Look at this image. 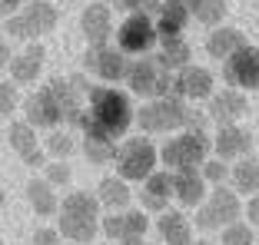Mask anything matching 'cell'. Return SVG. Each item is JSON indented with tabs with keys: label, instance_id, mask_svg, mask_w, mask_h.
Returning a JSON list of instances; mask_svg holds the SVG:
<instances>
[{
	"label": "cell",
	"instance_id": "obj_1",
	"mask_svg": "<svg viewBox=\"0 0 259 245\" xmlns=\"http://www.w3.org/2000/svg\"><path fill=\"white\" fill-rule=\"evenodd\" d=\"M83 136H107V139H120L123 133H130L133 126V103L130 93L116 90V86H93L87 96L83 116L76 122Z\"/></svg>",
	"mask_w": 259,
	"mask_h": 245
},
{
	"label": "cell",
	"instance_id": "obj_2",
	"mask_svg": "<svg viewBox=\"0 0 259 245\" xmlns=\"http://www.w3.org/2000/svg\"><path fill=\"white\" fill-rule=\"evenodd\" d=\"M57 215H60V235L70 238L73 245H83V242H93L100 232V202L97 196H90V192L76 189L70 192V196H63L60 209H57Z\"/></svg>",
	"mask_w": 259,
	"mask_h": 245
},
{
	"label": "cell",
	"instance_id": "obj_3",
	"mask_svg": "<svg viewBox=\"0 0 259 245\" xmlns=\"http://www.w3.org/2000/svg\"><path fill=\"white\" fill-rule=\"evenodd\" d=\"M156 153H160V162L169 172H176V169H199L213 156V139H209V133H176Z\"/></svg>",
	"mask_w": 259,
	"mask_h": 245
},
{
	"label": "cell",
	"instance_id": "obj_4",
	"mask_svg": "<svg viewBox=\"0 0 259 245\" xmlns=\"http://www.w3.org/2000/svg\"><path fill=\"white\" fill-rule=\"evenodd\" d=\"M186 116H190V106L173 93L160 100H146L140 109H133V122L143 133H176L186 126Z\"/></svg>",
	"mask_w": 259,
	"mask_h": 245
},
{
	"label": "cell",
	"instance_id": "obj_5",
	"mask_svg": "<svg viewBox=\"0 0 259 245\" xmlns=\"http://www.w3.org/2000/svg\"><path fill=\"white\" fill-rule=\"evenodd\" d=\"M116 176L123 182H143L150 176L156 162H160V153H156V146H153L150 136H130L116 146Z\"/></svg>",
	"mask_w": 259,
	"mask_h": 245
},
{
	"label": "cell",
	"instance_id": "obj_6",
	"mask_svg": "<svg viewBox=\"0 0 259 245\" xmlns=\"http://www.w3.org/2000/svg\"><path fill=\"white\" fill-rule=\"evenodd\" d=\"M60 10L54 0H27L14 17H7V33L17 40H37L57 27Z\"/></svg>",
	"mask_w": 259,
	"mask_h": 245
},
{
	"label": "cell",
	"instance_id": "obj_7",
	"mask_svg": "<svg viewBox=\"0 0 259 245\" xmlns=\"http://www.w3.org/2000/svg\"><path fill=\"white\" fill-rule=\"evenodd\" d=\"M123 83H126V90L133 93V96L160 100V96H169V93H173V73L156 67L153 56H137V60H130Z\"/></svg>",
	"mask_w": 259,
	"mask_h": 245
},
{
	"label": "cell",
	"instance_id": "obj_8",
	"mask_svg": "<svg viewBox=\"0 0 259 245\" xmlns=\"http://www.w3.org/2000/svg\"><path fill=\"white\" fill-rule=\"evenodd\" d=\"M199 212H196V225L203 232H213V229H226L229 222H236L243 215V206H239V196L226 186H213L206 192V199L199 202Z\"/></svg>",
	"mask_w": 259,
	"mask_h": 245
},
{
	"label": "cell",
	"instance_id": "obj_9",
	"mask_svg": "<svg viewBox=\"0 0 259 245\" xmlns=\"http://www.w3.org/2000/svg\"><path fill=\"white\" fill-rule=\"evenodd\" d=\"M156 27H153V17L146 10L137 14H126V20L116 27V50H123L126 56H146L156 50Z\"/></svg>",
	"mask_w": 259,
	"mask_h": 245
},
{
	"label": "cell",
	"instance_id": "obj_10",
	"mask_svg": "<svg viewBox=\"0 0 259 245\" xmlns=\"http://www.w3.org/2000/svg\"><path fill=\"white\" fill-rule=\"evenodd\" d=\"M223 80L229 83V90H259V46L246 43L243 50H236L233 56L220 63Z\"/></svg>",
	"mask_w": 259,
	"mask_h": 245
},
{
	"label": "cell",
	"instance_id": "obj_11",
	"mask_svg": "<svg viewBox=\"0 0 259 245\" xmlns=\"http://www.w3.org/2000/svg\"><path fill=\"white\" fill-rule=\"evenodd\" d=\"M83 67L87 73H93L97 80H103V86H116L123 77H126V67H130V56L116 46H90L83 53Z\"/></svg>",
	"mask_w": 259,
	"mask_h": 245
},
{
	"label": "cell",
	"instance_id": "obj_12",
	"mask_svg": "<svg viewBox=\"0 0 259 245\" xmlns=\"http://www.w3.org/2000/svg\"><path fill=\"white\" fill-rule=\"evenodd\" d=\"M213 73L206 67H196V63H190V67L176 70L173 77V96H180L183 103L190 100H209L213 96Z\"/></svg>",
	"mask_w": 259,
	"mask_h": 245
},
{
	"label": "cell",
	"instance_id": "obj_13",
	"mask_svg": "<svg viewBox=\"0 0 259 245\" xmlns=\"http://www.w3.org/2000/svg\"><path fill=\"white\" fill-rule=\"evenodd\" d=\"M23 113H27V119H23V122H30L33 130H57V126L63 122L60 106H57L54 93L47 90V86H40L37 93H30V96H27Z\"/></svg>",
	"mask_w": 259,
	"mask_h": 245
},
{
	"label": "cell",
	"instance_id": "obj_14",
	"mask_svg": "<svg viewBox=\"0 0 259 245\" xmlns=\"http://www.w3.org/2000/svg\"><path fill=\"white\" fill-rule=\"evenodd\" d=\"M169 199H173V172L153 169L143 179V189H140V209L143 212H166Z\"/></svg>",
	"mask_w": 259,
	"mask_h": 245
},
{
	"label": "cell",
	"instance_id": "obj_15",
	"mask_svg": "<svg viewBox=\"0 0 259 245\" xmlns=\"http://www.w3.org/2000/svg\"><path fill=\"white\" fill-rule=\"evenodd\" d=\"M249 113V103H246V93L239 90H220L209 96V109H206V116L213 122H220V126H236L243 116Z\"/></svg>",
	"mask_w": 259,
	"mask_h": 245
},
{
	"label": "cell",
	"instance_id": "obj_16",
	"mask_svg": "<svg viewBox=\"0 0 259 245\" xmlns=\"http://www.w3.org/2000/svg\"><path fill=\"white\" fill-rule=\"evenodd\" d=\"M80 27H83V37L90 46H107L113 37V14L103 0L87 4V10L80 14Z\"/></svg>",
	"mask_w": 259,
	"mask_h": 245
},
{
	"label": "cell",
	"instance_id": "obj_17",
	"mask_svg": "<svg viewBox=\"0 0 259 245\" xmlns=\"http://www.w3.org/2000/svg\"><path fill=\"white\" fill-rule=\"evenodd\" d=\"M44 56H47V50L40 43H33V46H27L23 53L10 56L7 70H10L14 86H30L33 80H40V73H44Z\"/></svg>",
	"mask_w": 259,
	"mask_h": 245
},
{
	"label": "cell",
	"instance_id": "obj_18",
	"mask_svg": "<svg viewBox=\"0 0 259 245\" xmlns=\"http://www.w3.org/2000/svg\"><path fill=\"white\" fill-rule=\"evenodd\" d=\"M249 149H252V136L239 126H220V133L213 136V153L223 162L243 159V156H249Z\"/></svg>",
	"mask_w": 259,
	"mask_h": 245
},
{
	"label": "cell",
	"instance_id": "obj_19",
	"mask_svg": "<svg viewBox=\"0 0 259 245\" xmlns=\"http://www.w3.org/2000/svg\"><path fill=\"white\" fill-rule=\"evenodd\" d=\"M206 192H209V186L203 182L199 169H176L173 172V199L180 202V206L196 209L199 202L206 199Z\"/></svg>",
	"mask_w": 259,
	"mask_h": 245
},
{
	"label": "cell",
	"instance_id": "obj_20",
	"mask_svg": "<svg viewBox=\"0 0 259 245\" xmlns=\"http://www.w3.org/2000/svg\"><path fill=\"white\" fill-rule=\"evenodd\" d=\"M190 23V10L186 4H156V17H153V27H156V37L169 40V37H183V27Z\"/></svg>",
	"mask_w": 259,
	"mask_h": 245
},
{
	"label": "cell",
	"instance_id": "obj_21",
	"mask_svg": "<svg viewBox=\"0 0 259 245\" xmlns=\"http://www.w3.org/2000/svg\"><path fill=\"white\" fill-rule=\"evenodd\" d=\"M246 46V33L236 30V27H213V33L206 37V53L213 56L216 63H223L226 56H233L236 50H243Z\"/></svg>",
	"mask_w": 259,
	"mask_h": 245
},
{
	"label": "cell",
	"instance_id": "obj_22",
	"mask_svg": "<svg viewBox=\"0 0 259 245\" xmlns=\"http://www.w3.org/2000/svg\"><path fill=\"white\" fill-rule=\"evenodd\" d=\"M156 232H160V238L166 245H190L193 242V225H190V219H186V212L166 209V212L156 219Z\"/></svg>",
	"mask_w": 259,
	"mask_h": 245
},
{
	"label": "cell",
	"instance_id": "obj_23",
	"mask_svg": "<svg viewBox=\"0 0 259 245\" xmlns=\"http://www.w3.org/2000/svg\"><path fill=\"white\" fill-rule=\"evenodd\" d=\"M153 60H156V67L166 70V73L190 67V43H186V37L156 40V56H153Z\"/></svg>",
	"mask_w": 259,
	"mask_h": 245
},
{
	"label": "cell",
	"instance_id": "obj_24",
	"mask_svg": "<svg viewBox=\"0 0 259 245\" xmlns=\"http://www.w3.org/2000/svg\"><path fill=\"white\" fill-rule=\"evenodd\" d=\"M229 182H233L236 196H256L259 192V159H252V156L236 159L233 169H229Z\"/></svg>",
	"mask_w": 259,
	"mask_h": 245
},
{
	"label": "cell",
	"instance_id": "obj_25",
	"mask_svg": "<svg viewBox=\"0 0 259 245\" xmlns=\"http://www.w3.org/2000/svg\"><path fill=\"white\" fill-rule=\"evenodd\" d=\"M27 202L33 206V215H40V219H50L60 209V199H57L54 186L47 182V179H30L27 182Z\"/></svg>",
	"mask_w": 259,
	"mask_h": 245
},
{
	"label": "cell",
	"instance_id": "obj_26",
	"mask_svg": "<svg viewBox=\"0 0 259 245\" xmlns=\"http://www.w3.org/2000/svg\"><path fill=\"white\" fill-rule=\"evenodd\" d=\"M130 199H133V192H130V186L123 182L120 176H107L97 189V202L113 209V212H123V209L130 206Z\"/></svg>",
	"mask_w": 259,
	"mask_h": 245
},
{
	"label": "cell",
	"instance_id": "obj_27",
	"mask_svg": "<svg viewBox=\"0 0 259 245\" xmlns=\"http://www.w3.org/2000/svg\"><path fill=\"white\" fill-rule=\"evenodd\" d=\"M7 139H10V146H14L17 153H20L23 162H30L33 156L40 153V139H37V133H33L30 122H23V119H20V122H10Z\"/></svg>",
	"mask_w": 259,
	"mask_h": 245
},
{
	"label": "cell",
	"instance_id": "obj_28",
	"mask_svg": "<svg viewBox=\"0 0 259 245\" xmlns=\"http://www.w3.org/2000/svg\"><path fill=\"white\" fill-rule=\"evenodd\" d=\"M186 10L206 27H220L226 17V0H186Z\"/></svg>",
	"mask_w": 259,
	"mask_h": 245
},
{
	"label": "cell",
	"instance_id": "obj_29",
	"mask_svg": "<svg viewBox=\"0 0 259 245\" xmlns=\"http://www.w3.org/2000/svg\"><path fill=\"white\" fill-rule=\"evenodd\" d=\"M83 153L93 166H107L116 159V143L107 136H83Z\"/></svg>",
	"mask_w": 259,
	"mask_h": 245
},
{
	"label": "cell",
	"instance_id": "obj_30",
	"mask_svg": "<svg viewBox=\"0 0 259 245\" xmlns=\"http://www.w3.org/2000/svg\"><path fill=\"white\" fill-rule=\"evenodd\" d=\"M146 229H150V219L143 209H123V238H143Z\"/></svg>",
	"mask_w": 259,
	"mask_h": 245
},
{
	"label": "cell",
	"instance_id": "obj_31",
	"mask_svg": "<svg viewBox=\"0 0 259 245\" xmlns=\"http://www.w3.org/2000/svg\"><path fill=\"white\" fill-rule=\"evenodd\" d=\"M252 225H246L243 219L229 222L226 229H220V245H252Z\"/></svg>",
	"mask_w": 259,
	"mask_h": 245
},
{
	"label": "cell",
	"instance_id": "obj_32",
	"mask_svg": "<svg viewBox=\"0 0 259 245\" xmlns=\"http://www.w3.org/2000/svg\"><path fill=\"white\" fill-rule=\"evenodd\" d=\"M199 176H203L206 186H223V179H229V166L223 159H206L199 166Z\"/></svg>",
	"mask_w": 259,
	"mask_h": 245
},
{
	"label": "cell",
	"instance_id": "obj_33",
	"mask_svg": "<svg viewBox=\"0 0 259 245\" xmlns=\"http://www.w3.org/2000/svg\"><path fill=\"white\" fill-rule=\"evenodd\" d=\"M73 149H76V139L70 136V133H50V136H47V153H50V156L67 159Z\"/></svg>",
	"mask_w": 259,
	"mask_h": 245
},
{
	"label": "cell",
	"instance_id": "obj_34",
	"mask_svg": "<svg viewBox=\"0 0 259 245\" xmlns=\"http://www.w3.org/2000/svg\"><path fill=\"white\" fill-rule=\"evenodd\" d=\"M44 179L50 186H70V179H73V169L67 166V162H47L44 166Z\"/></svg>",
	"mask_w": 259,
	"mask_h": 245
},
{
	"label": "cell",
	"instance_id": "obj_35",
	"mask_svg": "<svg viewBox=\"0 0 259 245\" xmlns=\"http://www.w3.org/2000/svg\"><path fill=\"white\" fill-rule=\"evenodd\" d=\"M100 232H103L107 238H116V242H120L123 238V212L103 215V219H100Z\"/></svg>",
	"mask_w": 259,
	"mask_h": 245
},
{
	"label": "cell",
	"instance_id": "obj_36",
	"mask_svg": "<svg viewBox=\"0 0 259 245\" xmlns=\"http://www.w3.org/2000/svg\"><path fill=\"white\" fill-rule=\"evenodd\" d=\"M17 109V86L0 80V116H7Z\"/></svg>",
	"mask_w": 259,
	"mask_h": 245
},
{
	"label": "cell",
	"instance_id": "obj_37",
	"mask_svg": "<svg viewBox=\"0 0 259 245\" xmlns=\"http://www.w3.org/2000/svg\"><path fill=\"white\" fill-rule=\"evenodd\" d=\"M30 245H60V232L57 229H37Z\"/></svg>",
	"mask_w": 259,
	"mask_h": 245
},
{
	"label": "cell",
	"instance_id": "obj_38",
	"mask_svg": "<svg viewBox=\"0 0 259 245\" xmlns=\"http://www.w3.org/2000/svg\"><path fill=\"white\" fill-rule=\"evenodd\" d=\"M107 7H116V10H130V14H137V10L146 7V0H103Z\"/></svg>",
	"mask_w": 259,
	"mask_h": 245
},
{
	"label": "cell",
	"instance_id": "obj_39",
	"mask_svg": "<svg viewBox=\"0 0 259 245\" xmlns=\"http://www.w3.org/2000/svg\"><path fill=\"white\" fill-rule=\"evenodd\" d=\"M246 219H249V225H256V229H259V192H256V196H249V202H246Z\"/></svg>",
	"mask_w": 259,
	"mask_h": 245
},
{
	"label": "cell",
	"instance_id": "obj_40",
	"mask_svg": "<svg viewBox=\"0 0 259 245\" xmlns=\"http://www.w3.org/2000/svg\"><path fill=\"white\" fill-rule=\"evenodd\" d=\"M27 0H0V17H14Z\"/></svg>",
	"mask_w": 259,
	"mask_h": 245
},
{
	"label": "cell",
	"instance_id": "obj_41",
	"mask_svg": "<svg viewBox=\"0 0 259 245\" xmlns=\"http://www.w3.org/2000/svg\"><path fill=\"white\" fill-rule=\"evenodd\" d=\"M7 63H10V46H7V40L0 37V70L7 67Z\"/></svg>",
	"mask_w": 259,
	"mask_h": 245
},
{
	"label": "cell",
	"instance_id": "obj_42",
	"mask_svg": "<svg viewBox=\"0 0 259 245\" xmlns=\"http://www.w3.org/2000/svg\"><path fill=\"white\" fill-rule=\"evenodd\" d=\"M120 245H156V242H146V238H123Z\"/></svg>",
	"mask_w": 259,
	"mask_h": 245
},
{
	"label": "cell",
	"instance_id": "obj_43",
	"mask_svg": "<svg viewBox=\"0 0 259 245\" xmlns=\"http://www.w3.org/2000/svg\"><path fill=\"white\" fill-rule=\"evenodd\" d=\"M190 245H213V242H209V238H193Z\"/></svg>",
	"mask_w": 259,
	"mask_h": 245
},
{
	"label": "cell",
	"instance_id": "obj_44",
	"mask_svg": "<svg viewBox=\"0 0 259 245\" xmlns=\"http://www.w3.org/2000/svg\"><path fill=\"white\" fill-rule=\"evenodd\" d=\"M0 209H4V189H0Z\"/></svg>",
	"mask_w": 259,
	"mask_h": 245
},
{
	"label": "cell",
	"instance_id": "obj_45",
	"mask_svg": "<svg viewBox=\"0 0 259 245\" xmlns=\"http://www.w3.org/2000/svg\"><path fill=\"white\" fill-rule=\"evenodd\" d=\"M169 4H186V0H169Z\"/></svg>",
	"mask_w": 259,
	"mask_h": 245
},
{
	"label": "cell",
	"instance_id": "obj_46",
	"mask_svg": "<svg viewBox=\"0 0 259 245\" xmlns=\"http://www.w3.org/2000/svg\"><path fill=\"white\" fill-rule=\"evenodd\" d=\"M93 245H103V242H93Z\"/></svg>",
	"mask_w": 259,
	"mask_h": 245
}]
</instances>
